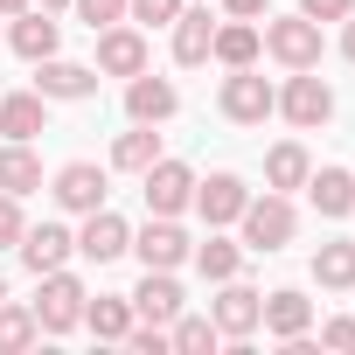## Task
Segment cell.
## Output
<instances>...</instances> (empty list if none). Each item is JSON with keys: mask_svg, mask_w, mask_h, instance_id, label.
<instances>
[{"mask_svg": "<svg viewBox=\"0 0 355 355\" xmlns=\"http://www.w3.org/2000/svg\"><path fill=\"white\" fill-rule=\"evenodd\" d=\"M244 244L251 251H286L293 244V202L286 196H265V202H244Z\"/></svg>", "mask_w": 355, "mask_h": 355, "instance_id": "obj_1", "label": "cell"}, {"mask_svg": "<svg viewBox=\"0 0 355 355\" xmlns=\"http://www.w3.org/2000/svg\"><path fill=\"white\" fill-rule=\"evenodd\" d=\"M84 320V286L56 265V272H42V300H35V327H49V334H63V327H77Z\"/></svg>", "mask_w": 355, "mask_h": 355, "instance_id": "obj_2", "label": "cell"}, {"mask_svg": "<svg viewBox=\"0 0 355 355\" xmlns=\"http://www.w3.org/2000/svg\"><path fill=\"white\" fill-rule=\"evenodd\" d=\"M265 49H272L286 70H313V63H320V21H306V15L272 21V28H265Z\"/></svg>", "mask_w": 355, "mask_h": 355, "instance_id": "obj_3", "label": "cell"}, {"mask_svg": "<svg viewBox=\"0 0 355 355\" xmlns=\"http://www.w3.org/2000/svg\"><path fill=\"white\" fill-rule=\"evenodd\" d=\"M279 112H286L300 132H313V125H327V112H334V91H327L313 70H300V77L279 91Z\"/></svg>", "mask_w": 355, "mask_h": 355, "instance_id": "obj_4", "label": "cell"}, {"mask_svg": "<svg viewBox=\"0 0 355 355\" xmlns=\"http://www.w3.org/2000/svg\"><path fill=\"white\" fill-rule=\"evenodd\" d=\"M189 196H196V174H189L182 160H153V167H146V209H153V216L189 209Z\"/></svg>", "mask_w": 355, "mask_h": 355, "instance_id": "obj_5", "label": "cell"}, {"mask_svg": "<svg viewBox=\"0 0 355 355\" xmlns=\"http://www.w3.org/2000/svg\"><path fill=\"white\" fill-rule=\"evenodd\" d=\"M223 112H230L237 125H258L265 112H279V91H272L265 77H251V63H244V70L223 84Z\"/></svg>", "mask_w": 355, "mask_h": 355, "instance_id": "obj_6", "label": "cell"}, {"mask_svg": "<svg viewBox=\"0 0 355 355\" xmlns=\"http://www.w3.org/2000/svg\"><path fill=\"white\" fill-rule=\"evenodd\" d=\"M56 202L63 209H105V167H91V160H70L63 174H56Z\"/></svg>", "mask_w": 355, "mask_h": 355, "instance_id": "obj_7", "label": "cell"}, {"mask_svg": "<svg viewBox=\"0 0 355 355\" xmlns=\"http://www.w3.org/2000/svg\"><path fill=\"white\" fill-rule=\"evenodd\" d=\"M174 105H182V98H174V84H167V77H146V70H139V77L125 84V112H132L139 125H160V119H174Z\"/></svg>", "mask_w": 355, "mask_h": 355, "instance_id": "obj_8", "label": "cell"}, {"mask_svg": "<svg viewBox=\"0 0 355 355\" xmlns=\"http://www.w3.org/2000/svg\"><path fill=\"white\" fill-rule=\"evenodd\" d=\"M70 251H77V237H70L63 223H42V230H21V265H28L35 279H42V272H56V265H63Z\"/></svg>", "mask_w": 355, "mask_h": 355, "instance_id": "obj_9", "label": "cell"}, {"mask_svg": "<svg viewBox=\"0 0 355 355\" xmlns=\"http://www.w3.org/2000/svg\"><path fill=\"white\" fill-rule=\"evenodd\" d=\"M98 70H105V77H139V70H146V42H139L132 28H105V35H98Z\"/></svg>", "mask_w": 355, "mask_h": 355, "instance_id": "obj_10", "label": "cell"}, {"mask_svg": "<svg viewBox=\"0 0 355 355\" xmlns=\"http://www.w3.org/2000/svg\"><path fill=\"white\" fill-rule=\"evenodd\" d=\"M132 251L146 258V272H174V265L189 258V237H182V230H174V223L160 216V223H146V230H139V244H132Z\"/></svg>", "mask_w": 355, "mask_h": 355, "instance_id": "obj_11", "label": "cell"}, {"mask_svg": "<svg viewBox=\"0 0 355 355\" xmlns=\"http://www.w3.org/2000/svg\"><path fill=\"white\" fill-rule=\"evenodd\" d=\"M244 202H251V196H244L237 174H209V182L196 189V209H202L209 223H237V216H244Z\"/></svg>", "mask_w": 355, "mask_h": 355, "instance_id": "obj_12", "label": "cell"}, {"mask_svg": "<svg viewBox=\"0 0 355 355\" xmlns=\"http://www.w3.org/2000/svg\"><path fill=\"white\" fill-rule=\"evenodd\" d=\"M132 313H139V320H153V327H167L174 313H182V286H174L167 272H146V279H139V293H132Z\"/></svg>", "mask_w": 355, "mask_h": 355, "instance_id": "obj_13", "label": "cell"}, {"mask_svg": "<svg viewBox=\"0 0 355 355\" xmlns=\"http://www.w3.org/2000/svg\"><path fill=\"white\" fill-rule=\"evenodd\" d=\"M35 91H42V98H91V91H98V70L42 56V77H35Z\"/></svg>", "mask_w": 355, "mask_h": 355, "instance_id": "obj_14", "label": "cell"}, {"mask_svg": "<svg viewBox=\"0 0 355 355\" xmlns=\"http://www.w3.org/2000/svg\"><path fill=\"white\" fill-rule=\"evenodd\" d=\"M125 244H132V237H125V223H119L112 209H91V223H84L77 251H84V258H98V265H112V258H119Z\"/></svg>", "mask_w": 355, "mask_h": 355, "instance_id": "obj_15", "label": "cell"}, {"mask_svg": "<svg viewBox=\"0 0 355 355\" xmlns=\"http://www.w3.org/2000/svg\"><path fill=\"white\" fill-rule=\"evenodd\" d=\"M306 189H313V209H320V216H348V209H355V174H348V167L306 174Z\"/></svg>", "mask_w": 355, "mask_h": 355, "instance_id": "obj_16", "label": "cell"}, {"mask_svg": "<svg viewBox=\"0 0 355 355\" xmlns=\"http://www.w3.org/2000/svg\"><path fill=\"white\" fill-rule=\"evenodd\" d=\"M0 189H8L15 202H21L28 189H42V160L28 153V139H15V146H0Z\"/></svg>", "mask_w": 355, "mask_h": 355, "instance_id": "obj_17", "label": "cell"}, {"mask_svg": "<svg viewBox=\"0 0 355 355\" xmlns=\"http://www.w3.org/2000/svg\"><path fill=\"white\" fill-rule=\"evenodd\" d=\"M258 313H265V300H258L251 286H223V300H216V334H251Z\"/></svg>", "mask_w": 355, "mask_h": 355, "instance_id": "obj_18", "label": "cell"}, {"mask_svg": "<svg viewBox=\"0 0 355 355\" xmlns=\"http://www.w3.org/2000/svg\"><path fill=\"white\" fill-rule=\"evenodd\" d=\"M258 320H265L279 341H300V334H306V320H313V300H300V293H272Z\"/></svg>", "mask_w": 355, "mask_h": 355, "instance_id": "obj_19", "label": "cell"}, {"mask_svg": "<svg viewBox=\"0 0 355 355\" xmlns=\"http://www.w3.org/2000/svg\"><path fill=\"white\" fill-rule=\"evenodd\" d=\"M209 42H216V21L196 8V15H174V63H209Z\"/></svg>", "mask_w": 355, "mask_h": 355, "instance_id": "obj_20", "label": "cell"}, {"mask_svg": "<svg viewBox=\"0 0 355 355\" xmlns=\"http://www.w3.org/2000/svg\"><path fill=\"white\" fill-rule=\"evenodd\" d=\"M0 132H8V139H35V132H42V91L0 98Z\"/></svg>", "mask_w": 355, "mask_h": 355, "instance_id": "obj_21", "label": "cell"}, {"mask_svg": "<svg viewBox=\"0 0 355 355\" xmlns=\"http://www.w3.org/2000/svg\"><path fill=\"white\" fill-rule=\"evenodd\" d=\"M306 174H313L306 146H293V139H286V146H272V153H265V182H272V189H306Z\"/></svg>", "mask_w": 355, "mask_h": 355, "instance_id": "obj_22", "label": "cell"}, {"mask_svg": "<svg viewBox=\"0 0 355 355\" xmlns=\"http://www.w3.org/2000/svg\"><path fill=\"white\" fill-rule=\"evenodd\" d=\"M28 63H42V56H56V21L49 15H15V35H8Z\"/></svg>", "mask_w": 355, "mask_h": 355, "instance_id": "obj_23", "label": "cell"}, {"mask_svg": "<svg viewBox=\"0 0 355 355\" xmlns=\"http://www.w3.org/2000/svg\"><path fill=\"white\" fill-rule=\"evenodd\" d=\"M209 56H216V63H230V70H244V63L258 56V28H251V21H223V28H216V42H209Z\"/></svg>", "mask_w": 355, "mask_h": 355, "instance_id": "obj_24", "label": "cell"}, {"mask_svg": "<svg viewBox=\"0 0 355 355\" xmlns=\"http://www.w3.org/2000/svg\"><path fill=\"white\" fill-rule=\"evenodd\" d=\"M313 279L334 286V293H348L355 286V244H320L313 251Z\"/></svg>", "mask_w": 355, "mask_h": 355, "instance_id": "obj_25", "label": "cell"}, {"mask_svg": "<svg viewBox=\"0 0 355 355\" xmlns=\"http://www.w3.org/2000/svg\"><path fill=\"white\" fill-rule=\"evenodd\" d=\"M153 160H160V132H153V125H139V132H125V139L112 146V167H132V174H146Z\"/></svg>", "mask_w": 355, "mask_h": 355, "instance_id": "obj_26", "label": "cell"}, {"mask_svg": "<svg viewBox=\"0 0 355 355\" xmlns=\"http://www.w3.org/2000/svg\"><path fill=\"white\" fill-rule=\"evenodd\" d=\"M84 320L98 327V341H125V327H132V306H125V300H91V306H84Z\"/></svg>", "mask_w": 355, "mask_h": 355, "instance_id": "obj_27", "label": "cell"}, {"mask_svg": "<svg viewBox=\"0 0 355 355\" xmlns=\"http://www.w3.org/2000/svg\"><path fill=\"white\" fill-rule=\"evenodd\" d=\"M167 348H182V355H202V348H216V320H182V313H174V334H167Z\"/></svg>", "mask_w": 355, "mask_h": 355, "instance_id": "obj_28", "label": "cell"}, {"mask_svg": "<svg viewBox=\"0 0 355 355\" xmlns=\"http://www.w3.org/2000/svg\"><path fill=\"white\" fill-rule=\"evenodd\" d=\"M28 341H35V313L0 306V355H15V348H28Z\"/></svg>", "mask_w": 355, "mask_h": 355, "instance_id": "obj_29", "label": "cell"}, {"mask_svg": "<svg viewBox=\"0 0 355 355\" xmlns=\"http://www.w3.org/2000/svg\"><path fill=\"white\" fill-rule=\"evenodd\" d=\"M196 265H202V279H237V244H223V237H209V244L196 251Z\"/></svg>", "mask_w": 355, "mask_h": 355, "instance_id": "obj_30", "label": "cell"}, {"mask_svg": "<svg viewBox=\"0 0 355 355\" xmlns=\"http://www.w3.org/2000/svg\"><path fill=\"white\" fill-rule=\"evenodd\" d=\"M125 8L146 21V28H174V15H182V0H125Z\"/></svg>", "mask_w": 355, "mask_h": 355, "instance_id": "obj_31", "label": "cell"}, {"mask_svg": "<svg viewBox=\"0 0 355 355\" xmlns=\"http://www.w3.org/2000/svg\"><path fill=\"white\" fill-rule=\"evenodd\" d=\"M77 15H84V21H91V35H98V28H112V21L125 15V0H77Z\"/></svg>", "mask_w": 355, "mask_h": 355, "instance_id": "obj_32", "label": "cell"}, {"mask_svg": "<svg viewBox=\"0 0 355 355\" xmlns=\"http://www.w3.org/2000/svg\"><path fill=\"white\" fill-rule=\"evenodd\" d=\"M300 15H306V21H348L355 0H300Z\"/></svg>", "mask_w": 355, "mask_h": 355, "instance_id": "obj_33", "label": "cell"}, {"mask_svg": "<svg viewBox=\"0 0 355 355\" xmlns=\"http://www.w3.org/2000/svg\"><path fill=\"white\" fill-rule=\"evenodd\" d=\"M0 244H21V209H15L8 189H0Z\"/></svg>", "mask_w": 355, "mask_h": 355, "instance_id": "obj_34", "label": "cell"}, {"mask_svg": "<svg viewBox=\"0 0 355 355\" xmlns=\"http://www.w3.org/2000/svg\"><path fill=\"white\" fill-rule=\"evenodd\" d=\"M125 341H132L139 355H160V348H167V334H160L153 320H146V327H125Z\"/></svg>", "mask_w": 355, "mask_h": 355, "instance_id": "obj_35", "label": "cell"}, {"mask_svg": "<svg viewBox=\"0 0 355 355\" xmlns=\"http://www.w3.org/2000/svg\"><path fill=\"white\" fill-rule=\"evenodd\" d=\"M320 341H327V348H355V320H327Z\"/></svg>", "mask_w": 355, "mask_h": 355, "instance_id": "obj_36", "label": "cell"}, {"mask_svg": "<svg viewBox=\"0 0 355 355\" xmlns=\"http://www.w3.org/2000/svg\"><path fill=\"white\" fill-rule=\"evenodd\" d=\"M223 8H230L237 21H258V15H265V0H223Z\"/></svg>", "mask_w": 355, "mask_h": 355, "instance_id": "obj_37", "label": "cell"}, {"mask_svg": "<svg viewBox=\"0 0 355 355\" xmlns=\"http://www.w3.org/2000/svg\"><path fill=\"white\" fill-rule=\"evenodd\" d=\"M341 56L355 63V15H348V28H341Z\"/></svg>", "mask_w": 355, "mask_h": 355, "instance_id": "obj_38", "label": "cell"}, {"mask_svg": "<svg viewBox=\"0 0 355 355\" xmlns=\"http://www.w3.org/2000/svg\"><path fill=\"white\" fill-rule=\"evenodd\" d=\"M21 8H28V0H0V15H21Z\"/></svg>", "mask_w": 355, "mask_h": 355, "instance_id": "obj_39", "label": "cell"}, {"mask_svg": "<svg viewBox=\"0 0 355 355\" xmlns=\"http://www.w3.org/2000/svg\"><path fill=\"white\" fill-rule=\"evenodd\" d=\"M42 8H70V0H42Z\"/></svg>", "mask_w": 355, "mask_h": 355, "instance_id": "obj_40", "label": "cell"}, {"mask_svg": "<svg viewBox=\"0 0 355 355\" xmlns=\"http://www.w3.org/2000/svg\"><path fill=\"white\" fill-rule=\"evenodd\" d=\"M0 300H8V286H0Z\"/></svg>", "mask_w": 355, "mask_h": 355, "instance_id": "obj_41", "label": "cell"}]
</instances>
